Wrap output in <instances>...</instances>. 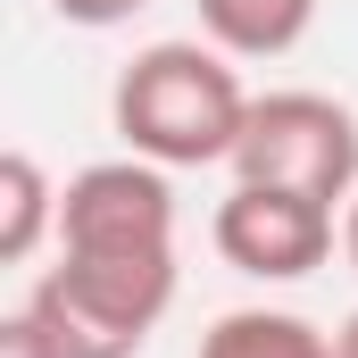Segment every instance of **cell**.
Segmentation results:
<instances>
[{
  "mask_svg": "<svg viewBox=\"0 0 358 358\" xmlns=\"http://www.w3.org/2000/svg\"><path fill=\"white\" fill-rule=\"evenodd\" d=\"M108 117H117L125 150L150 167H217V159H234V142L250 125V92L217 42H150L117 76Z\"/></svg>",
  "mask_w": 358,
  "mask_h": 358,
  "instance_id": "1",
  "label": "cell"
},
{
  "mask_svg": "<svg viewBox=\"0 0 358 358\" xmlns=\"http://www.w3.org/2000/svg\"><path fill=\"white\" fill-rule=\"evenodd\" d=\"M59 250L84 259H176V192L150 159H100L59 192Z\"/></svg>",
  "mask_w": 358,
  "mask_h": 358,
  "instance_id": "3",
  "label": "cell"
},
{
  "mask_svg": "<svg viewBox=\"0 0 358 358\" xmlns=\"http://www.w3.org/2000/svg\"><path fill=\"white\" fill-rule=\"evenodd\" d=\"M200 25L225 59H283L317 25V0H200Z\"/></svg>",
  "mask_w": 358,
  "mask_h": 358,
  "instance_id": "5",
  "label": "cell"
},
{
  "mask_svg": "<svg viewBox=\"0 0 358 358\" xmlns=\"http://www.w3.org/2000/svg\"><path fill=\"white\" fill-rule=\"evenodd\" d=\"M217 259L234 275H259V283H300L334 259V208L308 200V192H283V183H234L217 200Z\"/></svg>",
  "mask_w": 358,
  "mask_h": 358,
  "instance_id": "4",
  "label": "cell"
},
{
  "mask_svg": "<svg viewBox=\"0 0 358 358\" xmlns=\"http://www.w3.org/2000/svg\"><path fill=\"white\" fill-rule=\"evenodd\" d=\"M0 358H59V342L42 334L34 308H17V317H0Z\"/></svg>",
  "mask_w": 358,
  "mask_h": 358,
  "instance_id": "8",
  "label": "cell"
},
{
  "mask_svg": "<svg viewBox=\"0 0 358 358\" xmlns=\"http://www.w3.org/2000/svg\"><path fill=\"white\" fill-rule=\"evenodd\" d=\"M134 8H150V0H50L59 25H92V34H100V25H125Z\"/></svg>",
  "mask_w": 358,
  "mask_h": 358,
  "instance_id": "9",
  "label": "cell"
},
{
  "mask_svg": "<svg viewBox=\"0 0 358 358\" xmlns=\"http://www.w3.org/2000/svg\"><path fill=\"white\" fill-rule=\"evenodd\" d=\"M234 183H283L308 200L358 192V117L325 92H267L250 100V125L234 142Z\"/></svg>",
  "mask_w": 358,
  "mask_h": 358,
  "instance_id": "2",
  "label": "cell"
},
{
  "mask_svg": "<svg viewBox=\"0 0 358 358\" xmlns=\"http://www.w3.org/2000/svg\"><path fill=\"white\" fill-rule=\"evenodd\" d=\"M342 250H350V267H358V192H350V217H342Z\"/></svg>",
  "mask_w": 358,
  "mask_h": 358,
  "instance_id": "11",
  "label": "cell"
},
{
  "mask_svg": "<svg viewBox=\"0 0 358 358\" xmlns=\"http://www.w3.org/2000/svg\"><path fill=\"white\" fill-rule=\"evenodd\" d=\"M200 358H334V342L292 308H234L200 334Z\"/></svg>",
  "mask_w": 358,
  "mask_h": 358,
  "instance_id": "7",
  "label": "cell"
},
{
  "mask_svg": "<svg viewBox=\"0 0 358 358\" xmlns=\"http://www.w3.org/2000/svg\"><path fill=\"white\" fill-rule=\"evenodd\" d=\"M334 358H358V308L342 317V334H334Z\"/></svg>",
  "mask_w": 358,
  "mask_h": 358,
  "instance_id": "10",
  "label": "cell"
},
{
  "mask_svg": "<svg viewBox=\"0 0 358 358\" xmlns=\"http://www.w3.org/2000/svg\"><path fill=\"white\" fill-rule=\"evenodd\" d=\"M50 234H59V192L34 167V150H8L0 159V267H25Z\"/></svg>",
  "mask_w": 358,
  "mask_h": 358,
  "instance_id": "6",
  "label": "cell"
}]
</instances>
